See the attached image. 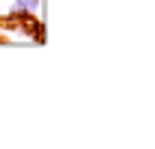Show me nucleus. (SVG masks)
Masks as SVG:
<instances>
[{
    "label": "nucleus",
    "instance_id": "f257e3e1",
    "mask_svg": "<svg viewBox=\"0 0 155 149\" xmlns=\"http://www.w3.org/2000/svg\"><path fill=\"white\" fill-rule=\"evenodd\" d=\"M15 9V6H12ZM15 18H18V33L33 39V45H45V24L39 18V12H24V9H15Z\"/></svg>",
    "mask_w": 155,
    "mask_h": 149
},
{
    "label": "nucleus",
    "instance_id": "f03ea898",
    "mask_svg": "<svg viewBox=\"0 0 155 149\" xmlns=\"http://www.w3.org/2000/svg\"><path fill=\"white\" fill-rule=\"evenodd\" d=\"M0 33H18V18H15V9H9L6 15H0Z\"/></svg>",
    "mask_w": 155,
    "mask_h": 149
},
{
    "label": "nucleus",
    "instance_id": "7ed1b4c3",
    "mask_svg": "<svg viewBox=\"0 0 155 149\" xmlns=\"http://www.w3.org/2000/svg\"><path fill=\"white\" fill-rule=\"evenodd\" d=\"M42 0H15V9H24V12H39Z\"/></svg>",
    "mask_w": 155,
    "mask_h": 149
},
{
    "label": "nucleus",
    "instance_id": "20e7f679",
    "mask_svg": "<svg viewBox=\"0 0 155 149\" xmlns=\"http://www.w3.org/2000/svg\"><path fill=\"white\" fill-rule=\"evenodd\" d=\"M6 42H9V36H6V33H0V45H6Z\"/></svg>",
    "mask_w": 155,
    "mask_h": 149
}]
</instances>
